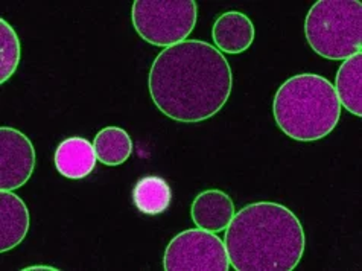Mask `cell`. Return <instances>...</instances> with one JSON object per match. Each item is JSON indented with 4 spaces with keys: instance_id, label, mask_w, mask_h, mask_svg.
Masks as SVG:
<instances>
[{
    "instance_id": "8",
    "label": "cell",
    "mask_w": 362,
    "mask_h": 271,
    "mask_svg": "<svg viewBox=\"0 0 362 271\" xmlns=\"http://www.w3.org/2000/svg\"><path fill=\"white\" fill-rule=\"evenodd\" d=\"M235 214L233 200L219 189L203 190L190 206V217L195 226L212 233L224 232Z\"/></svg>"
},
{
    "instance_id": "11",
    "label": "cell",
    "mask_w": 362,
    "mask_h": 271,
    "mask_svg": "<svg viewBox=\"0 0 362 271\" xmlns=\"http://www.w3.org/2000/svg\"><path fill=\"white\" fill-rule=\"evenodd\" d=\"M96 153L93 144L81 136L64 139L57 146L54 156L55 168L59 174L70 180H81L93 173L96 166Z\"/></svg>"
},
{
    "instance_id": "9",
    "label": "cell",
    "mask_w": 362,
    "mask_h": 271,
    "mask_svg": "<svg viewBox=\"0 0 362 271\" xmlns=\"http://www.w3.org/2000/svg\"><path fill=\"white\" fill-rule=\"evenodd\" d=\"M256 37L255 23L240 11L221 14L214 23L212 38L219 52L236 55L248 51Z\"/></svg>"
},
{
    "instance_id": "4",
    "label": "cell",
    "mask_w": 362,
    "mask_h": 271,
    "mask_svg": "<svg viewBox=\"0 0 362 271\" xmlns=\"http://www.w3.org/2000/svg\"><path fill=\"white\" fill-rule=\"evenodd\" d=\"M305 35L320 57L344 62L362 49V4L359 0H318L306 16Z\"/></svg>"
},
{
    "instance_id": "5",
    "label": "cell",
    "mask_w": 362,
    "mask_h": 271,
    "mask_svg": "<svg viewBox=\"0 0 362 271\" xmlns=\"http://www.w3.org/2000/svg\"><path fill=\"white\" fill-rule=\"evenodd\" d=\"M197 18L198 5L194 0H136L132 8L136 33L158 47L186 42Z\"/></svg>"
},
{
    "instance_id": "16",
    "label": "cell",
    "mask_w": 362,
    "mask_h": 271,
    "mask_svg": "<svg viewBox=\"0 0 362 271\" xmlns=\"http://www.w3.org/2000/svg\"><path fill=\"white\" fill-rule=\"evenodd\" d=\"M29 270H57V268H54V267H28V268H25V271H29Z\"/></svg>"
},
{
    "instance_id": "10",
    "label": "cell",
    "mask_w": 362,
    "mask_h": 271,
    "mask_svg": "<svg viewBox=\"0 0 362 271\" xmlns=\"http://www.w3.org/2000/svg\"><path fill=\"white\" fill-rule=\"evenodd\" d=\"M29 230V210L13 190L0 192V252L6 253L23 243Z\"/></svg>"
},
{
    "instance_id": "7",
    "label": "cell",
    "mask_w": 362,
    "mask_h": 271,
    "mask_svg": "<svg viewBox=\"0 0 362 271\" xmlns=\"http://www.w3.org/2000/svg\"><path fill=\"white\" fill-rule=\"evenodd\" d=\"M35 148L26 134L0 128V189L16 190L28 183L35 169Z\"/></svg>"
},
{
    "instance_id": "15",
    "label": "cell",
    "mask_w": 362,
    "mask_h": 271,
    "mask_svg": "<svg viewBox=\"0 0 362 271\" xmlns=\"http://www.w3.org/2000/svg\"><path fill=\"white\" fill-rule=\"evenodd\" d=\"M20 57H22V47L16 29L2 18L0 20V83L5 84L16 74Z\"/></svg>"
},
{
    "instance_id": "14",
    "label": "cell",
    "mask_w": 362,
    "mask_h": 271,
    "mask_svg": "<svg viewBox=\"0 0 362 271\" xmlns=\"http://www.w3.org/2000/svg\"><path fill=\"white\" fill-rule=\"evenodd\" d=\"M93 148L100 163L117 166L133 154V139L120 127H105L95 136Z\"/></svg>"
},
{
    "instance_id": "12",
    "label": "cell",
    "mask_w": 362,
    "mask_h": 271,
    "mask_svg": "<svg viewBox=\"0 0 362 271\" xmlns=\"http://www.w3.org/2000/svg\"><path fill=\"white\" fill-rule=\"evenodd\" d=\"M335 92L341 107L358 117L362 116V52L344 59L335 78Z\"/></svg>"
},
{
    "instance_id": "6",
    "label": "cell",
    "mask_w": 362,
    "mask_h": 271,
    "mask_svg": "<svg viewBox=\"0 0 362 271\" xmlns=\"http://www.w3.org/2000/svg\"><path fill=\"white\" fill-rule=\"evenodd\" d=\"M166 271H227L230 260L224 241L203 229H189L169 241L163 256Z\"/></svg>"
},
{
    "instance_id": "13",
    "label": "cell",
    "mask_w": 362,
    "mask_h": 271,
    "mask_svg": "<svg viewBox=\"0 0 362 271\" xmlns=\"http://www.w3.org/2000/svg\"><path fill=\"white\" fill-rule=\"evenodd\" d=\"M133 203L140 214L157 217L173 203V189L163 177L145 175L133 188Z\"/></svg>"
},
{
    "instance_id": "2",
    "label": "cell",
    "mask_w": 362,
    "mask_h": 271,
    "mask_svg": "<svg viewBox=\"0 0 362 271\" xmlns=\"http://www.w3.org/2000/svg\"><path fill=\"white\" fill-rule=\"evenodd\" d=\"M224 244L236 271H291L303 258L306 236L293 210L259 202L235 214Z\"/></svg>"
},
{
    "instance_id": "3",
    "label": "cell",
    "mask_w": 362,
    "mask_h": 271,
    "mask_svg": "<svg viewBox=\"0 0 362 271\" xmlns=\"http://www.w3.org/2000/svg\"><path fill=\"white\" fill-rule=\"evenodd\" d=\"M273 115L288 137L314 142L334 132L341 117V104L329 79L317 74H300L279 87Z\"/></svg>"
},
{
    "instance_id": "1",
    "label": "cell",
    "mask_w": 362,
    "mask_h": 271,
    "mask_svg": "<svg viewBox=\"0 0 362 271\" xmlns=\"http://www.w3.org/2000/svg\"><path fill=\"white\" fill-rule=\"evenodd\" d=\"M233 74L223 52L203 40L165 47L149 69L148 88L156 107L181 124H198L223 110Z\"/></svg>"
}]
</instances>
